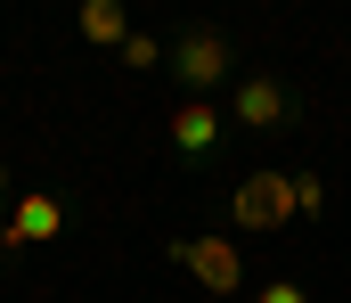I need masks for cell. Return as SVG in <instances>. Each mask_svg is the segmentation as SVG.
I'll return each instance as SVG.
<instances>
[{"label": "cell", "instance_id": "cell-1", "mask_svg": "<svg viewBox=\"0 0 351 303\" xmlns=\"http://www.w3.org/2000/svg\"><path fill=\"white\" fill-rule=\"evenodd\" d=\"M172 262L204 287V295H237V287H245V262H237V246H229V238H180Z\"/></svg>", "mask_w": 351, "mask_h": 303}, {"label": "cell", "instance_id": "cell-6", "mask_svg": "<svg viewBox=\"0 0 351 303\" xmlns=\"http://www.w3.org/2000/svg\"><path fill=\"white\" fill-rule=\"evenodd\" d=\"M213 139H221V115H213V106H180V115H172V148L204 156Z\"/></svg>", "mask_w": 351, "mask_h": 303}, {"label": "cell", "instance_id": "cell-2", "mask_svg": "<svg viewBox=\"0 0 351 303\" xmlns=\"http://www.w3.org/2000/svg\"><path fill=\"white\" fill-rule=\"evenodd\" d=\"M229 213H237V229H278V221L294 213V181H286V172H254V181L229 197Z\"/></svg>", "mask_w": 351, "mask_h": 303}, {"label": "cell", "instance_id": "cell-10", "mask_svg": "<svg viewBox=\"0 0 351 303\" xmlns=\"http://www.w3.org/2000/svg\"><path fill=\"white\" fill-rule=\"evenodd\" d=\"M262 303H311V295H302L294 279H269V287H262Z\"/></svg>", "mask_w": 351, "mask_h": 303}, {"label": "cell", "instance_id": "cell-11", "mask_svg": "<svg viewBox=\"0 0 351 303\" xmlns=\"http://www.w3.org/2000/svg\"><path fill=\"white\" fill-rule=\"evenodd\" d=\"M0 189H8V181H0Z\"/></svg>", "mask_w": 351, "mask_h": 303}, {"label": "cell", "instance_id": "cell-8", "mask_svg": "<svg viewBox=\"0 0 351 303\" xmlns=\"http://www.w3.org/2000/svg\"><path fill=\"white\" fill-rule=\"evenodd\" d=\"M294 213H327V181L319 172H294Z\"/></svg>", "mask_w": 351, "mask_h": 303}, {"label": "cell", "instance_id": "cell-4", "mask_svg": "<svg viewBox=\"0 0 351 303\" xmlns=\"http://www.w3.org/2000/svg\"><path fill=\"white\" fill-rule=\"evenodd\" d=\"M180 74H188L196 91L221 82V74H229V41H221V33H188V41H180Z\"/></svg>", "mask_w": 351, "mask_h": 303}, {"label": "cell", "instance_id": "cell-5", "mask_svg": "<svg viewBox=\"0 0 351 303\" xmlns=\"http://www.w3.org/2000/svg\"><path fill=\"white\" fill-rule=\"evenodd\" d=\"M229 115H237V123H278V115H286V91H278L269 74H254V82H237Z\"/></svg>", "mask_w": 351, "mask_h": 303}, {"label": "cell", "instance_id": "cell-3", "mask_svg": "<svg viewBox=\"0 0 351 303\" xmlns=\"http://www.w3.org/2000/svg\"><path fill=\"white\" fill-rule=\"evenodd\" d=\"M58 229H66V205H58V197H16L8 246H41V238H58Z\"/></svg>", "mask_w": 351, "mask_h": 303}, {"label": "cell", "instance_id": "cell-7", "mask_svg": "<svg viewBox=\"0 0 351 303\" xmlns=\"http://www.w3.org/2000/svg\"><path fill=\"white\" fill-rule=\"evenodd\" d=\"M82 33H90V41H131V25H123L114 0H90V8H82Z\"/></svg>", "mask_w": 351, "mask_h": 303}, {"label": "cell", "instance_id": "cell-9", "mask_svg": "<svg viewBox=\"0 0 351 303\" xmlns=\"http://www.w3.org/2000/svg\"><path fill=\"white\" fill-rule=\"evenodd\" d=\"M156 58H164V49H156L147 33H131V41H123V66H156Z\"/></svg>", "mask_w": 351, "mask_h": 303}]
</instances>
